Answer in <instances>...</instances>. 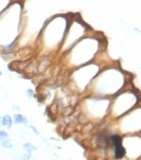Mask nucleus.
Masks as SVG:
<instances>
[{"mask_svg": "<svg viewBox=\"0 0 141 160\" xmlns=\"http://www.w3.org/2000/svg\"><path fill=\"white\" fill-rule=\"evenodd\" d=\"M12 116H10L9 114H6V115H4L2 118H1V126H4V127H6V128H11L12 127Z\"/></svg>", "mask_w": 141, "mask_h": 160, "instance_id": "obj_2", "label": "nucleus"}, {"mask_svg": "<svg viewBox=\"0 0 141 160\" xmlns=\"http://www.w3.org/2000/svg\"><path fill=\"white\" fill-rule=\"evenodd\" d=\"M7 138H9V133H7L5 130H1V128H0V142L5 141V139H7Z\"/></svg>", "mask_w": 141, "mask_h": 160, "instance_id": "obj_5", "label": "nucleus"}, {"mask_svg": "<svg viewBox=\"0 0 141 160\" xmlns=\"http://www.w3.org/2000/svg\"><path fill=\"white\" fill-rule=\"evenodd\" d=\"M29 128H31V130H32V131H33L34 133L39 134V131H38V130H37V128H35V127H34V126H29Z\"/></svg>", "mask_w": 141, "mask_h": 160, "instance_id": "obj_8", "label": "nucleus"}, {"mask_svg": "<svg viewBox=\"0 0 141 160\" xmlns=\"http://www.w3.org/2000/svg\"><path fill=\"white\" fill-rule=\"evenodd\" d=\"M1 75H2V72H1V71H0V76H1Z\"/></svg>", "mask_w": 141, "mask_h": 160, "instance_id": "obj_10", "label": "nucleus"}, {"mask_svg": "<svg viewBox=\"0 0 141 160\" xmlns=\"http://www.w3.org/2000/svg\"><path fill=\"white\" fill-rule=\"evenodd\" d=\"M17 159L18 160H31L32 159V155H31V154H28V153H26V154H22L21 157H18Z\"/></svg>", "mask_w": 141, "mask_h": 160, "instance_id": "obj_6", "label": "nucleus"}, {"mask_svg": "<svg viewBox=\"0 0 141 160\" xmlns=\"http://www.w3.org/2000/svg\"><path fill=\"white\" fill-rule=\"evenodd\" d=\"M0 146H1V148H4V149H13V142L10 138H7V139L0 142Z\"/></svg>", "mask_w": 141, "mask_h": 160, "instance_id": "obj_4", "label": "nucleus"}, {"mask_svg": "<svg viewBox=\"0 0 141 160\" xmlns=\"http://www.w3.org/2000/svg\"><path fill=\"white\" fill-rule=\"evenodd\" d=\"M22 147H23V150H26V153H28V154H32L33 152H35L38 149L37 146H34L33 143H29V142H26Z\"/></svg>", "mask_w": 141, "mask_h": 160, "instance_id": "obj_3", "label": "nucleus"}, {"mask_svg": "<svg viewBox=\"0 0 141 160\" xmlns=\"http://www.w3.org/2000/svg\"><path fill=\"white\" fill-rule=\"evenodd\" d=\"M26 94L28 95V98H29V99H32V98L34 97V92H33V89H27Z\"/></svg>", "mask_w": 141, "mask_h": 160, "instance_id": "obj_7", "label": "nucleus"}, {"mask_svg": "<svg viewBox=\"0 0 141 160\" xmlns=\"http://www.w3.org/2000/svg\"><path fill=\"white\" fill-rule=\"evenodd\" d=\"M12 121L13 123H16V125H28V119H27L25 115L20 114V112H17V114L13 115Z\"/></svg>", "mask_w": 141, "mask_h": 160, "instance_id": "obj_1", "label": "nucleus"}, {"mask_svg": "<svg viewBox=\"0 0 141 160\" xmlns=\"http://www.w3.org/2000/svg\"><path fill=\"white\" fill-rule=\"evenodd\" d=\"M13 110H16V111H18V110H21V109H20V107H18V105H15V107L12 108Z\"/></svg>", "mask_w": 141, "mask_h": 160, "instance_id": "obj_9", "label": "nucleus"}]
</instances>
